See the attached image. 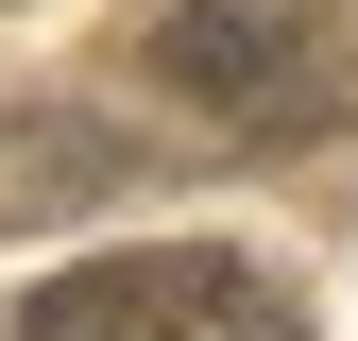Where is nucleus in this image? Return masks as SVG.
<instances>
[{
    "instance_id": "1",
    "label": "nucleus",
    "mask_w": 358,
    "mask_h": 341,
    "mask_svg": "<svg viewBox=\"0 0 358 341\" xmlns=\"http://www.w3.org/2000/svg\"><path fill=\"white\" fill-rule=\"evenodd\" d=\"M137 68L188 137H239V154H290L324 119H358V17L341 0H171L137 34Z\"/></svg>"
},
{
    "instance_id": "2",
    "label": "nucleus",
    "mask_w": 358,
    "mask_h": 341,
    "mask_svg": "<svg viewBox=\"0 0 358 341\" xmlns=\"http://www.w3.org/2000/svg\"><path fill=\"white\" fill-rule=\"evenodd\" d=\"M0 341H307V290L222 256V239H137V256H85V273L17 290Z\"/></svg>"
},
{
    "instance_id": "3",
    "label": "nucleus",
    "mask_w": 358,
    "mask_h": 341,
    "mask_svg": "<svg viewBox=\"0 0 358 341\" xmlns=\"http://www.w3.org/2000/svg\"><path fill=\"white\" fill-rule=\"evenodd\" d=\"M52 188H137V137H103V119H0V222H52Z\"/></svg>"
}]
</instances>
